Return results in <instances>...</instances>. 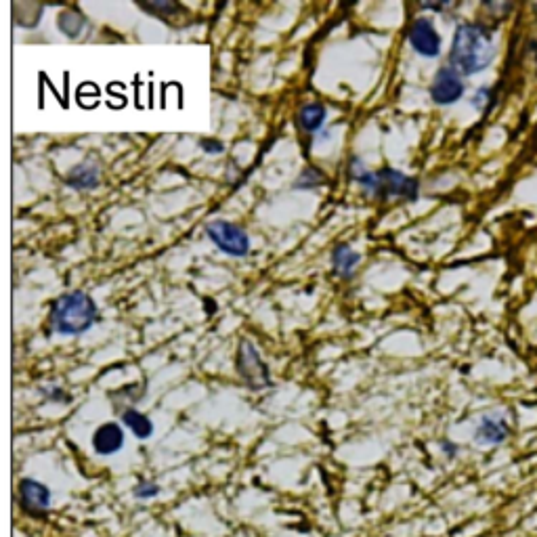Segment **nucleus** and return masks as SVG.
<instances>
[{"label": "nucleus", "instance_id": "obj_18", "mask_svg": "<svg viewBox=\"0 0 537 537\" xmlns=\"http://www.w3.org/2000/svg\"><path fill=\"white\" fill-rule=\"evenodd\" d=\"M158 493H160V487H158L156 483H152V481H143V483H139V485L135 487V498H139V500L156 498Z\"/></svg>", "mask_w": 537, "mask_h": 537}, {"label": "nucleus", "instance_id": "obj_3", "mask_svg": "<svg viewBox=\"0 0 537 537\" xmlns=\"http://www.w3.org/2000/svg\"><path fill=\"white\" fill-rule=\"evenodd\" d=\"M206 233L214 246L229 256H235V259H242L250 250L248 233L233 223L214 221L206 227Z\"/></svg>", "mask_w": 537, "mask_h": 537}, {"label": "nucleus", "instance_id": "obj_14", "mask_svg": "<svg viewBox=\"0 0 537 537\" xmlns=\"http://www.w3.org/2000/svg\"><path fill=\"white\" fill-rule=\"evenodd\" d=\"M351 179H355L365 191L372 193V196H380L378 173H370L359 160H351Z\"/></svg>", "mask_w": 537, "mask_h": 537}, {"label": "nucleus", "instance_id": "obj_4", "mask_svg": "<svg viewBox=\"0 0 537 537\" xmlns=\"http://www.w3.org/2000/svg\"><path fill=\"white\" fill-rule=\"evenodd\" d=\"M238 372L244 378V382L248 384V389L252 391H263L267 386H271V376L267 365L263 363V359L256 353V349L250 345L248 340H244L240 345V353H238Z\"/></svg>", "mask_w": 537, "mask_h": 537}, {"label": "nucleus", "instance_id": "obj_9", "mask_svg": "<svg viewBox=\"0 0 537 537\" xmlns=\"http://www.w3.org/2000/svg\"><path fill=\"white\" fill-rule=\"evenodd\" d=\"M93 447L101 456H114L124 447V431L116 422L101 424L93 435Z\"/></svg>", "mask_w": 537, "mask_h": 537}, {"label": "nucleus", "instance_id": "obj_20", "mask_svg": "<svg viewBox=\"0 0 537 537\" xmlns=\"http://www.w3.org/2000/svg\"><path fill=\"white\" fill-rule=\"evenodd\" d=\"M147 11H177V5H173V3H156V5H149V7H145Z\"/></svg>", "mask_w": 537, "mask_h": 537}, {"label": "nucleus", "instance_id": "obj_21", "mask_svg": "<svg viewBox=\"0 0 537 537\" xmlns=\"http://www.w3.org/2000/svg\"><path fill=\"white\" fill-rule=\"evenodd\" d=\"M535 11H537V5H535Z\"/></svg>", "mask_w": 537, "mask_h": 537}, {"label": "nucleus", "instance_id": "obj_17", "mask_svg": "<svg viewBox=\"0 0 537 537\" xmlns=\"http://www.w3.org/2000/svg\"><path fill=\"white\" fill-rule=\"evenodd\" d=\"M324 183H326V177L321 175L319 170H315V168H307L305 173L298 177V181H296L294 187H296V189H313V187H319V185H324Z\"/></svg>", "mask_w": 537, "mask_h": 537}, {"label": "nucleus", "instance_id": "obj_19", "mask_svg": "<svg viewBox=\"0 0 537 537\" xmlns=\"http://www.w3.org/2000/svg\"><path fill=\"white\" fill-rule=\"evenodd\" d=\"M200 147L204 149L206 154H221L223 152V143L212 141V139H202L200 141Z\"/></svg>", "mask_w": 537, "mask_h": 537}, {"label": "nucleus", "instance_id": "obj_6", "mask_svg": "<svg viewBox=\"0 0 537 537\" xmlns=\"http://www.w3.org/2000/svg\"><path fill=\"white\" fill-rule=\"evenodd\" d=\"M462 95H464L462 76L454 68H441L433 80L431 99L439 105H451Z\"/></svg>", "mask_w": 537, "mask_h": 537}, {"label": "nucleus", "instance_id": "obj_8", "mask_svg": "<svg viewBox=\"0 0 537 537\" xmlns=\"http://www.w3.org/2000/svg\"><path fill=\"white\" fill-rule=\"evenodd\" d=\"M380 179V196H401L407 200H416L418 196V181L405 177L399 170L386 168L378 173Z\"/></svg>", "mask_w": 537, "mask_h": 537}, {"label": "nucleus", "instance_id": "obj_15", "mask_svg": "<svg viewBox=\"0 0 537 537\" xmlns=\"http://www.w3.org/2000/svg\"><path fill=\"white\" fill-rule=\"evenodd\" d=\"M300 126L305 128V131L313 133L317 131V128L324 124L326 120V107L321 103H311V105H305L303 110H300Z\"/></svg>", "mask_w": 537, "mask_h": 537}, {"label": "nucleus", "instance_id": "obj_13", "mask_svg": "<svg viewBox=\"0 0 537 537\" xmlns=\"http://www.w3.org/2000/svg\"><path fill=\"white\" fill-rule=\"evenodd\" d=\"M122 422L131 428L133 435L137 439H149L154 435V424L145 414H141L139 410H126L122 414Z\"/></svg>", "mask_w": 537, "mask_h": 537}, {"label": "nucleus", "instance_id": "obj_2", "mask_svg": "<svg viewBox=\"0 0 537 537\" xmlns=\"http://www.w3.org/2000/svg\"><path fill=\"white\" fill-rule=\"evenodd\" d=\"M97 321L95 300L84 292H68L59 296L49 313L51 330L63 336H78L93 328Z\"/></svg>", "mask_w": 537, "mask_h": 537}, {"label": "nucleus", "instance_id": "obj_11", "mask_svg": "<svg viewBox=\"0 0 537 537\" xmlns=\"http://www.w3.org/2000/svg\"><path fill=\"white\" fill-rule=\"evenodd\" d=\"M101 181V170L95 166V164H78L72 168V173L68 175L66 183L72 187V189H95Z\"/></svg>", "mask_w": 537, "mask_h": 537}, {"label": "nucleus", "instance_id": "obj_1", "mask_svg": "<svg viewBox=\"0 0 537 537\" xmlns=\"http://www.w3.org/2000/svg\"><path fill=\"white\" fill-rule=\"evenodd\" d=\"M496 55L491 34L479 24H462L451 42L449 61L460 76H472L489 68Z\"/></svg>", "mask_w": 537, "mask_h": 537}, {"label": "nucleus", "instance_id": "obj_5", "mask_svg": "<svg viewBox=\"0 0 537 537\" xmlns=\"http://www.w3.org/2000/svg\"><path fill=\"white\" fill-rule=\"evenodd\" d=\"M410 45L422 57H439L441 53V36L433 26L431 19L420 17L410 28Z\"/></svg>", "mask_w": 537, "mask_h": 537}, {"label": "nucleus", "instance_id": "obj_7", "mask_svg": "<svg viewBox=\"0 0 537 537\" xmlns=\"http://www.w3.org/2000/svg\"><path fill=\"white\" fill-rule=\"evenodd\" d=\"M51 489L34 479H24L19 483V502L30 514H45L51 508Z\"/></svg>", "mask_w": 537, "mask_h": 537}, {"label": "nucleus", "instance_id": "obj_12", "mask_svg": "<svg viewBox=\"0 0 537 537\" xmlns=\"http://www.w3.org/2000/svg\"><path fill=\"white\" fill-rule=\"evenodd\" d=\"M359 261H361V254L355 252L347 244L336 246L332 252V267H334V273L340 277H351L353 271L357 269Z\"/></svg>", "mask_w": 537, "mask_h": 537}, {"label": "nucleus", "instance_id": "obj_16", "mask_svg": "<svg viewBox=\"0 0 537 537\" xmlns=\"http://www.w3.org/2000/svg\"><path fill=\"white\" fill-rule=\"evenodd\" d=\"M84 24H87V19H84V15L74 11V9L72 11H63L59 15V30L66 36H70V38H76L82 32Z\"/></svg>", "mask_w": 537, "mask_h": 537}, {"label": "nucleus", "instance_id": "obj_10", "mask_svg": "<svg viewBox=\"0 0 537 537\" xmlns=\"http://www.w3.org/2000/svg\"><path fill=\"white\" fill-rule=\"evenodd\" d=\"M475 437L483 445H500L510 437V424L504 418H483Z\"/></svg>", "mask_w": 537, "mask_h": 537}]
</instances>
